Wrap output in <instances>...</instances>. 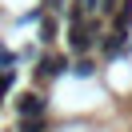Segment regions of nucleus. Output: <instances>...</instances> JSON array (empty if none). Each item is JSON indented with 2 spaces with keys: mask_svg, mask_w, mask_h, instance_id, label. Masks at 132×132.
I'll return each mask as SVG.
<instances>
[{
  "mask_svg": "<svg viewBox=\"0 0 132 132\" xmlns=\"http://www.w3.org/2000/svg\"><path fill=\"white\" fill-rule=\"evenodd\" d=\"M80 8H84V12H88V8H96V0H80Z\"/></svg>",
  "mask_w": 132,
  "mask_h": 132,
  "instance_id": "423d86ee",
  "label": "nucleus"
},
{
  "mask_svg": "<svg viewBox=\"0 0 132 132\" xmlns=\"http://www.w3.org/2000/svg\"><path fill=\"white\" fill-rule=\"evenodd\" d=\"M124 40H128V36H124L120 28H116V32H108L104 40H100V48H104V56H116V52L124 48Z\"/></svg>",
  "mask_w": 132,
  "mask_h": 132,
  "instance_id": "7ed1b4c3",
  "label": "nucleus"
},
{
  "mask_svg": "<svg viewBox=\"0 0 132 132\" xmlns=\"http://www.w3.org/2000/svg\"><path fill=\"white\" fill-rule=\"evenodd\" d=\"M116 28H120V32L132 28V0H120V8H116Z\"/></svg>",
  "mask_w": 132,
  "mask_h": 132,
  "instance_id": "20e7f679",
  "label": "nucleus"
},
{
  "mask_svg": "<svg viewBox=\"0 0 132 132\" xmlns=\"http://www.w3.org/2000/svg\"><path fill=\"white\" fill-rule=\"evenodd\" d=\"M16 112L20 116H44V96L40 92H24V96L16 100Z\"/></svg>",
  "mask_w": 132,
  "mask_h": 132,
  "instance_id": "f257e3e1",
  "label": "nucleus"
},
{
  "mask_svg": "<svg viewBox=\"0 0 132 132\" xmlns=\"http://www.w3.org/2000/svg\"><path fill=\"white\" fill-rule=\"evenodd\" d=\"M92 72H96V68H92V60H76V64H72V76H80V80H88Z\"/></svg>",
  "mask_w": 132,
  "mask_h": 132,
  "instance_id": "39448f33",
  "label": "nucleus"
},
{
  "mask_svg": "<svg viewBox=\"0 0 132 132\" xmlns=\"http://www.w3.org/2000/svg\"><path fill=\"white\" fill-rule=\"evenodd\" d=\"M64 68H68V60H64V56H44L36 72H40V76H60Z\"/></svg>",
  "mask_w": 132,
  "mask_h": 132,
  "instance_id": "f03ea898",
  "label": "nucleus"
},
{
  "mask_svg": "<svg viewBox=\"0 0 132 132\" xmlns=\"http://www.w3.org/2000/svg\"><path fill=\"white\" fill-rule=\"evenodd\" d=\"M44 4H48V8H60V4H64V0H44Z\"/></svg>",
  "mask_w": 132,
  "mask_h": 132,
  "instance_id": "0eeeda50",
  "label": "nucleus"
}]
</instances>
